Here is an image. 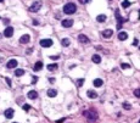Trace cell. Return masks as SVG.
<instances>
[{"mask_svg": "<svg viewBox=\"0 0 140 123\" xmlns=\"http://www.w3.org/2000/svg\"><path fill=\"white\" fill-rule=\"evenodd\" d=\"M139 123H140V121H139Z\"/></svg>", "mask_w": 140, "mask_h": 123, "instance_id": "cell-41", "label": "cell"}, {"mask_svg": "<svg viewBox=\"0 0 140 123\" xmlns=\"http://www.w3.org/2000/svg\"><path fill=\"white\" fill-rule=\"evenodd\" d=\"M6 67H7V68H16V67H17V61H16L15 59L10 60L9 62L6 64Z\"/></svg>", "mask_w": 140, "mask_h": 123, "instance_id": "cell-9", "label": "cell"}, {"mask_svg": "<svg viewBox=\"0 0 140 123\" xmlns=\"http://www.w3.org/2000/svg\"><path fill=\"white\" fill-rule=\"evenodd\" d=\"M27 98H28V99H32V100H34V99L38 98V93H37L35 90H30V91H28Z\"/></svg>", "mask_w": 140, "mask_h": 123, "instance_id": "cell-11", "label": "cell"}, {"mask_svg": "<svg viewBox=\"0 0 140 123\" xmlns=\"http://www.w3.org/2000/svg\"><path fill=\"white\" fill-rule=\"evenodd\" d=\"M46 94H48V96H49V98H55V96L57 95V90H56V89L50 88V89L48 90V93H46Z\"/></svg>", "mask_w": 140, "mask_h": 123, "instance_id": "cell-13", "label": "cell"}, {"mask_svg": "<svg viewBox=\"0 0 140 123\" xmlns=\"http://www.w3.org/2000/svg\"><path fill=\"white\" fill-rule=\"evenodd\" d=\"M33 25H34V26H37V25H39V22H38V21H35V20H34V21H33Z\"/></svg>", "mask_w": 140, "mask_h": 123, "instance_id": "cell-36", "label": "cell"}, {"mask_svg": "<svg viewBox=\"0 0 140 123\" xmlns=\"http://www.w3.org/2000/svg\"><path fill=\"white\" fill-rule=\"evenodd\" d=\"M77 11V6L76 4H73V3H68L63 6V12L65 14H67V15H72Z\"/></svg>", "mask_w": 140, "mask_h": 123, "instance_id": "cell-1", "label": "cell"}, {"mask_svg": "<svg viewBox=\"0 0 140 123\" xmlns=\"http://www.w3.org/2000/svg\"><path fill=\"white\" fill-rule=\"evenodd\" d=\"M106 15H99L98 17H96V21H98V22H100V23H102V22H105L106 21Z\"/></svg>", "mask_w": 140, "mask_h": 123, "instance_id": "cell-21", "label": "cell"}, {"mask_svg": "<svg viewBox=\"0 0 140 123\" xmlns=\"http://www.w3.org/2000/svg\"><path fill=\"white\" fill-rule=\"evenodd\" d=\"M123 108L124 110H130L132 108V105L128 104V102H123Z\"/></svg>", "mask_w": 140, "mask_h": 123, "instance_id": "cell-24", "label": "cell"}, {"mask_svg": "<svg viewBox=\"0 0 140 123\" xmlns=\"http://www.w3.org/2000/svg\"><path fill=\"white\" fill-rule=\"evenodd\" d=\"M127 38H128V34H127L125 32H120V33H118V39L122 40V42L127 40Z\"/></svg>", "mask_w": 140, "mask_h": 123, "instance_id": "cell-17", "label": "cell"}, {"mask_svg": "<svg viewBox=\"0 0 140 123\" xmlns=\"http://www.w3.org/2000/svg\"><path fill=\"white\" fill-rule=\"evenodd\" d=\"M61 44H62L63 46H68V45H70V39H68V38H63V39L61 40Z\"/></svg>", "mask_w": 140, "mask_h": 123, "instance_id": "cell-23", "label": "cell"}, {"mask_svg": "<svg viewBox=\"0 0 140 123\" xmlns=\"http://www.w3.org/2000/svg\"><path fill=\"white\" fill-rule=\"evenodd\" d=\"M59 68V66L56 65V64H51V65H48V69L49 71H55V69H57Z\"/></svg>", "mask_w": 140, "mask_h": 123, "instance_id": "cell-22", "label": "cell"}, {"mask_svg": "<svg viewBox=\"0 0 140 123\" xmlns=\"http://www.w3.org/2000/svg\"><path fill=\"white\" fill-rule=\"evenodd\" d=\"M138 43H139V42H138V39H134V42H133V45H138Z\"/></svg>", "mask_w": 140, "mask_h": 123, "instance_id": "cell-35", "label": "cell"}, {"mask_svg": "<svg viewBox=\"0 0 140 123\" xmlns=\"http://www.w3.org/2000/svg\"><path fill=\"white\" fill-rule=\"evenodd\" d=\"M83 83H84V78H80V79L77 80V85H78V87H82Z\"/></svg>", "mask_w": 140, "mask_h": 123, "instance_id": "cell-27", "label": "cell"}, {"mask_svg": "<svg viewBox=\"0 0 140 123\" xmlns=\"http://www.w3.org/2000/svg\"><path fill=\"white\" fill-rule=\"evenodd\" d=\"M121 68H123V69L130 68V65H128V64H122V65H121Z\"/></svg>", "mask_w": 140, "mask_h": 123, "instance_id": "cell-28", "label": "cell"}, {"mask_svg": "<svg viewBox=\"0 0 140 123\" xmlns=\"http://www.w3.org/2000/svg\"><path fill=\"white\" fill-rule=\"evenodd\" d=\"M93 84H94V87H96V88H100V87L104 84V82H102L101 78H96V79H94Z\"/></svg>", "mask_w": 140, "mask_h": 123, "instance_id": "cell-15", "label": "cell"}, {"mask_svg": "<svg viewBox=\"0 0 140 123\" xmlns=\"http://www.w3.org/2000/svg\"><path fill=\"white\" fill-rule=\"evenodd\" d=\"M50 59L55 61V60H59V56H57V55H56V56H50Z\"/></svg>", "mask_w": 140, "mask_h": 123, "instance_id": "cell-32", "label": "cell"}, {"mask_svg": "<svg viewBox=\"0 0 140 123\" xmlns=\"http://www.w3.org/2000/svg\"><path fill=\"white\" fill-rule=\"evenodd\" d=\"M102 35L104 38H110L113 35V29H105L104 32H102Z\"/></svg>", "mask_w": 140, "mask_h": 123, "instance_id": "cell-12", "label": "cell"}, {"mask_svg": "<svg viewBox=\"0 0 140 123\" xmlns=\"http://www.w3.org/2000/svg\"><path fill=\"white\" fill-rule=\"evenodd\" d=\"M22 108H23L25 111H29V108H30V106L26 104V105H23V106H22Z\"/></svg>", "mask_w": 140, "mask_h": 123, "instance_id": "cell-30", "label": "cell"}, {"mask_svg": "<svg viewBox=\"0 0 140 123\" xmlns=\"http://www.w3.org/2000/svg\"><path fill=\"white\" fill-rule=\"evenodd\" d=\"M14 123H16V122H14Z\"/></svg>", "mask_w": 140, "mask_h": 123, "instance_id": "cell-42", "label": "cell"}, {"mask_svg": "<svg viewBox=\"0 0 140 123\" xmlns=\"http://www.w3.org/2000/svg\"><path fill=\"white\" fill-rule=\"evenodd\" d=\"M3 1H4V0H0V3H3Z\"/></svg>", "mask_w": 140, "mask_h": 123, "instance_id": "cell-39", "label": "cell"}, {"mask_svg": "<svg viewBox=\"0 0 140 123\" xmlns=\"http://www.w3.org/2000/svg\"><path fill=\"white\" fill-rule=\"evenodd\" d=\"M6 82H7V84H9L10 87H11V80H10V79H9L7 77H6Z\"/></svg>", "mask_w": 140, "mask_h": 123, "instance_id": "cell-34", "label": "cell"}, {"mask_svg": "<svg viewBox=\"0 0 140 123\" xmlns=\"http://www.w3.org/2000/svg\"><path fill=\"white\" fill-rule=\"evenodd\" d=\"M139 49H140V46H139Z\"/></svg>", "mask_w": 140, "mask_h": 123, "instance_id": "cell-43", "label": "cell"}, {"mask_svg": "<svg viewBox=\"0 0 140 123\" xmlns=\"http://www.w3.org/2000/svg\"><path fill=\"white\" fill-rule=\"evenodd\" d=\"M0 38H1V34H0Z\"/></svg>", "mask_w": 140, "mask_h": 123, "instance_id": "cell-40", "label": "cell"}, {"mask_svg": "<svg viewBox=\"0 0 140 123\" xmlns=\"http://www.w3.org/2000/svg\"><path fill=\"white\" fill-rule=\"evenodd\" d=\"M139 20H140V10H139Z\"/></svg>", "mask_w": 140, "mask_h": 123, "instance_id": "cell-38", "label": "cell"}, {"mask_svg": "<svg viewBox=\"0 0 140 123\" xmlns=\"http://www.w3.org/2000/svg\"><path fill=\"white\" fill-rule=\"evenodd\" d=\"M79 1H80L82 4H88V3L90 1V0H79Z\"/></svg>", "mask_w": 140, "mask_h": 123, "instance_id": "cell-31", "label": "cell"}, {"mask_svg": "<svg viewBox=\"0 0 140 123\" xmlns=\"http://www.w3.org/2000/svg\"><path fill=\"white\" fill-rule=\"evenodd\" d=\"M9 23H10V20L6 18V20H5V25H9Z\"/></svg>", "mask_w": 140, "mask_h": 123, "instance_id": "cell-37", "label": "cell"}, {"mask_svg": "<svg viewBox=\"0 0 140 123\" xmlns=\"http://www.w3.org/2000/svg\"><path fill=\"white\" fill-rule=\"evenodd\" d=\"M116 17H117V20H118V25H117V28H118V29H121V28H122V22H124V20L121 17V15H120V11H118V10H116Z\"/></svg>", "mask_w": 140, "mask_h": 123, "instance_id": "cell-7", "label": "cell"}, {"mask_svg": "<svg viewBox=\"0 0 140 123\" xmlns=\"http://www.w3.org/2000/svg\"><path fill=\"white\" fill-rule=\"evenodd\" d=\"M43 68V62L41 61H38V62H35V65H34V71H40Z\"/></svg>", "mask_w": 140, "mask_h": 123, "instance_id": "cell-20", "label": "cell"}, {"mask_svg": "<svg viewBox=\"0 0 140 123\" xmlns=\"http://www.w3.org/2000/svg\"><path fill=\"white\" fill-rule=\"evenodd\" d=\"M23 74H25V69H22V68H17L15 71V76L16 77H21V76H23Z\"/></svg>", "mask_w": 140, "mask_h": 123, "instance_id": "cell-19", "label": "cell"}, {"mask_svg": "<svg viewBox=\"0 0 140 123\" xmlns=\"http://www.w3.org/2000/svg\"><path fill=\"white\" fill-rule=\"evenodd\" d=\"M78 40L80 43H84V44H88L89 43V38L87 35H84V34H79L78 35Z\"/></svg>", "mask_w": 140, "mask_h": 123, "instance_id": "cell-10", "label": "cell"}, {"mask_svg": "<svg viewBox=\"0 0 140 123\" xmlns=\"http://www.w3.org/2000/svg\"><path fill=\"white\" fill-rule=\"evenodd\" d=\"M87 95H88L89 99H96L98 98V94H96V91H94V90H88Z\"/></svg>", "mask_w": 140, "mask_h": 123, "instance_id": "cell-16", "label": "cell"}, {"mask_svg": "<svg viewBox=\"0 0 140 123\" xmlns=\"http://www.w3.org/2000/svg\"><path fill=\"white\" fill-rule=\"evenodd\" d=\"M52 44L54 43L51 39H41L40 40V46H43V48H50Z\"/></svg>", "mask_w": 140, "mask_h": 123, "instance_id": "cell-4", "label": "cell"}, {"mask_svg": "<svg viewBox=\"0 0 140 123\" xmlns=\"http://www.w3.org/2000/svg\"><path fill=\"white\" fill-rule=\"evenodd\" d=\"M83 116L87 117L90 122L98 119V113H96V112H94L93 110H90V111H84V112H83Z\"/></svg>", "mask_w": 140, "mask_h": 123, "instance_id": "cell-2", "label": "cell"}, {"mask_svg": "<svg viewBox=\"0 0 140 123\" xmlns=\"http://www.w3.org/2000/svg\"><path fill=\"white\" fill-rule=\"evenodd\" d=\"M37 82H38V77L37 76H33V77H32V84L37 83Z\"/></svg>", "mask_w": 140, "mask_h": 123, "instance_id": "cell-29", "label": "cell"}, {"mask_svg": "<svg viewBox=\"0 0 140 123\" xmlns=\"http://www.w3.org/2000/svg\"><path fill=\"white\" fill-rule=\"evenodd\" d=\"M134 95H135V98H140V88L134 90Z\"/></svg>", "mask_w": 140, "mask_h": 123, "instance_id": "cell-26", "label": "cell"}, {"mask_svg": "<svg viewBox=\"0 0 140 123\" xmlns=\"http://www.w3.org/2000/svg\"><path fill=\"white\" fill-rule=\"evenodd\" d=\"M41 5H43V3L40 1V0H37V1H34L33 4H32V6L29 7V11H30V12H37V11H39L40 7H41Z\"/></svg>", "mask_w": 140, "mask_h": 123, "instance_id": "cell-3", "label": "cell"}, {"mask_svg": "<svg viewBox=\"0 0 140 123\" xmlns=\"http://www.w3.org/2000/svg\"><path fill=\"white\" fill-rule=\"evenodd\" d=\"M122 6H123V7H128V6H130V1H128V0H124V1L122 3Z\"/></svg>", "mask_w": 140, "mask_h": 123, "instance_id": "cell-25", "label": "cell"}, {"mask_svg": "<svg viewBox=\"0 0 140 123\" xmlns=\"http://www.w3.org/2000/svg\"><path fill=\"white\" fill-rule=\"evenodd\" d=\"M4 35L6 38H11L14 35V28L12 27H6V29L4 30Z\"/></svg>", "mask_w": 140, "mask_h": 123, "instance_id": "cell-6", "label": "cell"}, {"mask_svg": "<svg viewBox=\"0 0 140 123\" xmlns=\"http://www.w3.org/2000/svg\"><path fill=\"white\" fill-rule=\"evenodd\" d=\"M91 60H93V62H95V64H100V62H101V57H100V55H93Z\"/></svg>", "mask_w": 140, "mask_h": 123, "instance_id": "cell-18", "label": "cell"}, {"mask_svg": "<svg viewBox=\"0 0 140 123\" xmlns=\"http://www.w3.org/2000/svg\"><path fill=\"white\" fill-rule=\"evenodd\" d=\"M4 116L7 118V119H11L14 117V110L12 108H6L5 112H4Z\"/></svg>", "mask_w": 140, "mask_h": 123, "instance_id": "cell-8", "label": "cell"}, {"mask_svg": "<svg viewBox=\"0 0 140 123\" xmlns=\"http://www.w3.org/2000/svg\"><path fill=\"white\" fill-rule=\"evenodd\" d=\"M61 25H62V27H65V28H70V27H72V26H73V20H71V18L62 20Z\"/></svg>", "mask_w": 140, "mask_h": 123, "instance_id": "cell-5", "label": "cell"}, {"mask_svg": "<svg viewBox=\"0 0 140 123\" xmlns=\"http://www.w3.org/2000/svg\"><path fill=\"white\" fill-rule=\"evenodd\" d=\"M29 39H30V37H29L28 34H25V35L21 37V39H20V43H21V44H27V43L29 42Z\"/></svg>", "mask_w": 140, "mask_h": 123, "instance_id": "cell-14", "label": "cell"}, {"mask_svg": "<svg viewBox=\"0 0 140 123\" xmlns=\"http://www.w3.org/2000/svg\"><path fill=\"white\" fill-rule=\"evenodd\" d=\"M49 82H50V83H55V78H49Z\"/></svg>", "mask_w": 140, "mask_h": 123, "instance_id": "cell-33", "label": "cell"}]
</instances>
